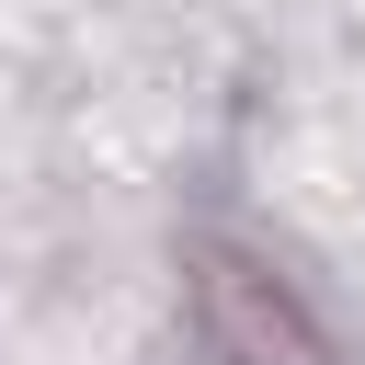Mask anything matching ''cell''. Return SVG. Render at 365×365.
Returning a JSON list of instances; mask_svg holds the SVG:
<instances>
[{
  "mask_svg": "<svg viewBox=\"0 0 365 365\" xmlns=\"http://www.w3.org/2000/svg\"><path fill=\"white\" fill-rule=\"evenodd\" d=\"M205 297H240V319H217L228 365H308V354H319L308 319H297V297H285L262 262H205Z\"/></svg>",
  "mask_w": 365,
  "mask_h": 365,
  "instance_id": "obj_1",
  "label": "cell"
}]
</instances>
